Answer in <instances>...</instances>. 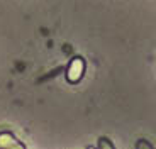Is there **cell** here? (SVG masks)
Instances as JSON below:
<instances>
[{
  "label": "cell",
  "instance_id": "obj_3",
  "mask_svg": "<svg viewBox=\"0 0 156 149\" xmlns=\"http://www.w3.org/2000/svg\"><path fill=\"white\" fill-rule=\"evenodd\" d=\"M98 146H104V147H112V144H109V141H107V139H104V137L98 141Z\"/></svg>",
  "mask_w": 156,
  "mask_h": 149
},
{
  "label": "cell",
  "instance_id": "obj_4",
  "mask_svg": "<svg viewBox=\"0 0 156 149\" xmlns=\"http://www.w3.org/2000/svg\"><path fill=\"white\" fill-rule=\"evenodd\" d=\"M139 146H143V147H151L149 144H146V141H139L137 142V147H139Z\"/></svg>",
  "mask_w": 156,
  "mask_h": 149
},
{
  "label": "cell",
  "instance_id": "obj_2",
  "mask_svg": "<svg viewBox=\"0 0 156 149\" xmlns=\"http://www.w3.org/2000/svg\"><path fill=\"white\" fill-rule=\"evenodd\" d=\"M0 147H24V144H20L10 132H2L0 134Z\"/></svg>",
  "mask_w": 156,
  "mask_h": 149
},
{
  "label": "cell",
  "instance_id": "obj_1",
  "mask_svg": "<svg viewBox=\"0 0 156 149\" xmlns=\"http://www.w3.org/2000/svg\"><path fill=\"white\" fill-rule=\"evenodd\" d=\"M83 70H85V61H83L80 56L73 58L68 64V70H66V80L70 83H78L83 76Z\"/></svg>",
  "mask_w": 156,
  "mask_h": 149
}]
</instances>
